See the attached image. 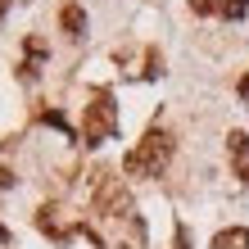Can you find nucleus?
Masks as SVG:
<instances>
[{
  "label": "nucleus",
  "instance_id": "3",
  "mask_svg": "<svg viewBox=\"0 0 249 249\" xmlns=\"http://www.w3.org/2000/svg\"><path fill=\"white\" fill-rule=\"evenodd\" d=\"M195 14H213V18H245L249 0H190Z\"/></svg>",
  "mask_w": 249,
  "mask_h": 249
},
{
  "label": "nucleus",
  "instance_id": "4",
  "mask_svg": "<svg viewBox=\"0 0 249 249\" xmlns=\"http://www.w3.org/2000/svg\"><path fill=\"white\" fill-rule=\"evenodd\" d=\"M59 27H64L68 41H82V32H86V9L77 5V0H64V5H59Z\"/></svg>",
  "mask_w": 249,
  "mask_h": 249
},
{
  "label": "nucleus",
  "instance_id": "1",
  "mask_svg": "<svg viewBox=\"0 0 249 249\" xmlns=\"http://www.w3.org/2000/svg\"><path fill=\"white\" fill-rule=\"evenodd\" d=\"M168 159H172V136L163 127H150L131 145V154L123 159V172L127 177H159V172L168 168Z\"/></svg>",
  "mask_w": 249,
  "mask_h": 249
},
{
  "label": "nucleus",
  "instance_id": "5",
  "mask_svg": "<svg viewBox=\"0 0 249 249\" xmlns=\"http://www.w3.org/2000/svg\"><path fill=\"white\" fill-rule=\"evenodd\" d=\"M213 249H249V227H227L213 236Z\"/></svg>",
  "mask_w": 249,
  "mask_h": 249
},
{
  "label": "nucleus",
  "instance_id": "6",
  "mask_svg": "<svg viewBox=\"0 0 249 249\" xmlns=\"http://www.w3.org/2000/svg\"><path fill=\"white\" fill-rule=\"evenodd\" d=\"M227 150H231V159H236V168H245L249 163V131H231V136H227Z\"/></svg>",
  "mask_w": 249,
  "mask_h": 249
},
{
  "label": "nucleus",
  "instance_id": "2",
  "mask_svg": "<svg viewBox=\"0 0 249 249\" xmlns=\"http://www.w3.org/2000/svg\"><path fill=\"white\" fill-rule=\"evenodd\" d=\"M118 131V105H113V91H95L91 105H86V118H82V141L86 145H100Z\"/></svg>",
  "mask_w": 249,
  "mask_h": 249
},
{
  "label": "nucleus",
  "instance_id": "7",
  "mask_svg": "<svg viewBox=\"0 0 249 249\" xmlns=\"http://www.w3.org/2000/svg\"><path fill=\"white\" fill-rule=\"evenodd\" d=\"M9 186H14V172H9V168H0V190H9Z\"/></svg>",
  "mask_w": 249,
  "mask_h": 249
},
{
  "label": "nucleus",
  "instance_id": "9",
  "mask_svg": "<svg viewBox=\"0 0 249 249\" xmlns=\"http://www.w3.org/2000/svg\"><path fill=\"white\" fill-rule=\"evenodd\" d=\"M240 181H245V186H249V163H245V168H240Z\"/></svg>",
  "mask_w": 249,
  "mask_h": 249
},
{
  "label": "nucleus",
  "instance_id": "8",
  "mask_svg": "<svg viewBox=\"0 0 249 249\" xmlns=\"http://www.w3.org/2000/svg\"><path fill=\"white\" fill-rule=\"evenodd\" d=\"M236 91H240V100H249V72L240 77V86H236Z\"/></svg>",
  "mask_w": 249,
  "mask_h": 249
},
{
  "label": "nucleus",
  "instance_id": "10",
  "mask_svg": "<svg viewBox=\"0 0 249 249\" xmlns=\"http://www.w3.org/2000/svg\"><path fill=\"white\" fill-rule=\"evenodd\" d=\"M5 14H9V0H0V18H5Z\"/></svg>",
  "mask_w": 249,
  "mask_h": 249
},
{
  "label": "nucleus",
  "instance_id": "11",
  "mask_svg": "<svg viewBox=\"0 0 249 249\" xmlns=\"http://www.w3.org/2000/svg\"><path fill=\"white\" fill-rule=\"evenodd\" d=\"M5 240H9V231H5V227H0V245H5Z\"/></svg>",
  "mask_w": 249,
  "mask_h": 249
}]
</instances>
